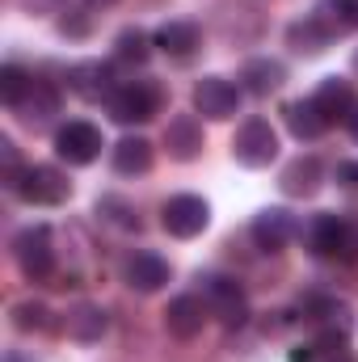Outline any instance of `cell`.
<instances>
[{
    "mask_svg": "<svg viewBox=\"0 0 358 362\" xmlns=\"http://www.w3.org/2000/svg\"><path fill=\"white\" fill-rule=\"evenodd\" d=\"M152 42H156L169 59H190V55L202 47V30H198L194 21H165Z\"/></svg>",
    "mask_w": 358,
    "mask_h": 362,
    "instance_id": "ac0fdd59",
    "label": "cell"
},
{
    "mask_svg": "<svg viewBox=\"0 0 358 362\" xmlns=\"http://www.w3.org/2000/svg\"><path fill=\"white\" fill-rule=\"evenodd\" d=\"M110 118L122 122V127H135V122H148L161 114V89L148 85V81H131V85H118L105 101Z\"/></svg>",
    "mask_w": 358,
    "mask_h": 362,
    "instance_id": "277c9868",
    "label": "cell"
},
{
    "mask_svg": "<svg viewBox=\"0 0 358 362\" xmlns=\"http://www.w3.org/2000/svg\"><path fill=\"white\" fill-rule=\"evenodd\" d=\"M337 181H342L346 189H358V160H342V165H337Z\"/></svg>",
    "mask_w": 358,
    "mask_h": 362,
    "instance_id": "83f0119b",
    "label": "cell"
},
{
    "mask_svg": "<svg viewBox=\"0 0 358 362\" xmlns=\"http://www.w3.org/2000/svg\"><path fill=\"white\" fill-rule=\"evenodd\" d=\"M165 148H169V156L181 160V165L198 160V156H202V122H198L194 114L169 118V127H165Z\"/></svg>",
    "mask_w": 358,
    "mask_h": 362,
    "instance_id": "4fadbf2b",
    "label": "cell"
},
{
    "mask_svg": "<svg viewBox=\"0 0 358 362\" xmlns=\"http://www.w3.org/2000/svg\"><path fill=\"white\" fill-rule=\"evenodd\" d=\"M13 329L17 333H47L51 329V308L42 299H21L13 308Z\"/></svg>",
    "mask_w": 358,
    "mask_h": 362,
    "instance_id": "cb8c5ba5",
    "label": "cell"
},
{
    "mask_svg": "<svg viewBox=\"0 0 358 362\" xmlns=\"http://www.w3.org/2000/svg\"><path fill=\"white\" fill-rule=\"evenodd\" d=\"M122 274H127V286H131V291L152 295V291H161V286L169 282V262H165L161 253H135Z\"/></svg>",
    "mask_w": 358,
    "mask_h": 362,
    "instance_id": "2e32d148",
    "label": "cell"
},
{
    "mask_svg": "<svg viewBox=\"0 0 358 362\" xmlns=\"http://www.w3.org/2000/svg\"><path fill=\"white\" fill-rule=\"evenodd\" d=\"M101 131L85 122V118H72L68 127H59L55 131V152H59V160H68V165H93L97 156H101Z\"/></svg>",
    "mask_w": 358,
    "mask_h": 362,
    "instance_id": "9c48e42d",
    "label": "cell"
},
{
    "mask_svg": "<svg viewBox=\"0 0 358 362\" xmlns=\"http://www.w3.org/2000/svg\"><path fill=\"white\" fill-rule=\"evenodd\" d=\"M198 282H202V303H207V312L219 325L241 329L249 320V299H245V286L236 278H228V274H202Z\"/></svg>",
    "mask_w": 358,
    "mask_h": 362,
    "instance_id": "6da1fadb",
    "label": "cell"
},
{
    "mask_svg": "<svg viewBox=\"0 0 358 362\" xmlns=\"http://www.w3.org/2000/svg\"><path fill=\"white\" fill-rule=\"evenodd\" d=\"M241 81H245V89H249V93L270 97L274 89H282L287 68H282L278 59H249V64H245V72H241Z\"/></svg>",
    "mask_w": 358,
    "mask_h": 362,
    "instance_id": "603a6c76",
    "label": "cell"
},
{
    "mask_svg": "<svg viewBox=\"0 0 358 362\" xmlns=\"http://www.w3.org/2000/svg\"><path fill=\"white\" fill-rule=\"evenodd\" d=\"M241 110V85L224 81V76H202L194 85V114L211 118V122H228Z\"/></svg>",
    "mask_w": 358,
    "mask_h": 362,
    "instance_id": "ba28073f",
    "label": "cell"
},
{
    "mask_svg": "<svg viewBox=\"0 0 358 362\" xmlns=\"http://www.w3.org/2000/svg\"><path fill=\"white\" fill-rule=\"evenodd\" d=\"M161 223H165L169 236L190 240V236H198V232L211 223V206H207V198H198V194H173V198L161 206Z\"/></svg>",
    "mask_w": 358,
    "mask_h": 362,
    "instance_id": "52a82bcc",
    "label": "cell"
},
{
    "mask_svg": "<svg viewBox=\"0 0 358 362\" xmlns=\"http://www.w3.org/2000/svg\"><path fill=\"white\" fill-rule=\"evenodd\" d=\"M333 38H337V34H333V25H329L321 13H312V17L287 25V47L299 51V55H325V51L333 47Z\"/></svg>",
    "mask_w": 358,
    "mask_h": 362,
    "instance_id": "7c38bea8",
    "label": "cell"
},
{
    "mask_svg": "<svg viewBox=\"0 0 358 362\" xmlns=\"http://www.w3.org/2000/svg\"><path fill=\"white\" fill-rule=\"evenodd\" d=\"M308 249L325 262H354L358 257V228L337 215H316L308 228Z\"/></svg>",
    "mask_w": 358,
    "mask_h": 362,
    "instance_id": "7a4b0ae2",
    "label": "cell"
},
{
    "mask_svg": "<svg viewBox=\"0 0 358 362\" xmlns=\"http://www.w3.org/2000/svg\"><path fill=\"white\" fill-rule=\"evenodd\" d=\"M13 194L21 202H30V206H59L72 194V185H68V177L59 169H51V165H25L21 177L13 181Z\"/></svg>",
    "mask_w": 358,
    "mask_h": 362,
    "instance_id": "5b68a950",
    "label": "cell"
},
{
    "mask_svg": "<svg viewBox=\"0 0 358 362\" xmlns=\"http://www.w3.org/2000/svg\"><path fill=\"white\" fill-rule=\"evenodd\" d=\"M312 101L321 105V114L329 118V127H333V122H350V114L358 110L354 89H350L342 76H329V81L316 89V97H312Z\"/></svg>",
    "mask_w": 358,
    "mask_h": 362,
    "instance_id": "e0dca14e",
    "label": "cell"
},
{
    "mask_svg": "<svg viewBox=\"0 0 358 362\" xmlns=\"http://www.w3.org/2000/svg\"><path fill=\"white\" fill-rule=\"evenodd\" d=\"M13 114H17L25 127H47V122L59 114V89H55L51 81H34L30 93L13 105Z\"/></svg>",
    "mask_w": 358,
    "mask_h": 362,
    "instance_id": "5bb4252c",
    "label": "cell"
},
{
    "mask_svg": "<svg viewBox=\"0 0 358 362\" xmlns=\"http://www.w3.org/2000/svg\"><path fill=\"white\" fill-rule=\"evenodd\" d=\"M105 329H110V320H105V312L97 308V303H76L72 312H68V337L72 341H101L105 337Z\"/></svg>",
    "mask_w": 358,
    "mask_h": 362,
    "instance_id": "7402d4cb",
    "label": "cell"
},
{
    "mask_svg": "<svg viewBox=\"0 0 358 362\" xmlns=\"http://www.w3.org/2000/svg\"><path fill=\"white\" fill-rule=\"evenodd\" d=\"M299 236V219L282 206H266L258 219H253V240L262 253H282L291 240Z\"/></svg>",
    "mask_w": 358,
    "mask_h": 362,
    "instance_id": "30bf717a",
    "label": "cell"
},
{
    "mask_svg": "<svg viewBox=\"0 0 358 362\" xmlns=\"http://www.w3.org/2000/svg\"><path fill=\"white\" fill-rule=\"evenodd\" d=\"M68 89L89 97V101H101V97L110 101V93L118 85H114V72L105 64H76V68H68Z\"/></svg>",
    "mask_w": 358,
    "mask_h": 362,
    "instance_id": "d6986e66",
    "label": "cell"
},
{
    "mask_svg": "<svg viewBox=\"0 0 358 362\" xmlns=\"http://www.w3.org/2000/svg\"><path fill=\"white\" fill-rule=\"evenodd\" d=\"M13 262L17 270L25 274L30 282H42L55 274V245H51V228L47 223H34V228H21L13 236Z\"/></svg>",
    "mask_w": 358,
    "mask_h": 362,
    "instance_id": "3957f363",
    "label": "cell"
},
{
    "mask_svg": "<svg viewBox=\"0 0 358 362\" xmlns=\"http://www.w3.org/2000/svg\"><path fill=\"white\" fill-rule=\"evenodd\" d=\"M287 127H291V135L295 139H304V144H312V139H321L325 131H329V118L321 114V105L308 97V101H291L287 110Z\"/></svg>",
    "mask_w": 358,
    "mask_h": 362,
    "instance_id": "ffe728a7",
    "label": "cell"
},
{
    "mask_svg": "<svg viewBox=\"0 0 358 362\" xmlns=\"http://www.w3.org/2000/svg\"><path fill=\"white\" fill-rule=\"evenodd\" d=\"M232 156H236L245 169H266L270 160L278 156V135H274V127H270L266 118H249V122L236 131V139H232Z\"/></svg>",
    "mask_w": 358,
    "mask_h": 362,
    "instance_id": "8992f818",
    "label": "cell"
},
{
    "mask_svg": "<svg viewBox=\"0 0 358 362\" xmlns=\"http://www.w3.org/2000/svg\"><path fill=\"white\" fill-rule=\"evenodd\" d=\"M282 194H291V198H312L321 185H325V165H321V156H295L287 169H282Z\"/></svg>",
    "mask_w": 358,
    "mask_h": 362,
    "instance_id": "9a60e30c",
    "label": "cell"
},
{
    "mask_svg": "<svg viewBox=\"0 0 358 362\" xmlns=\"http://www.w3.org/2000/svg\"><path fill=\"white\" fill-rule=\"evenodd\" d=\"M30 85H34V76H30L25 68H17V64H4V68H0V101H4L8 110L30 93Z\"/></svg>",
    "mask_w": 358,
    "mask_h": 362,
    "instance_id": "d4e9b609",
    "label": "cell"
},
{
    "mask_svg": "<svg viewBox=\"0 0 358 362\" xmlns=\"http://www.w3.org/2000/svg\"><path fill=\"white\" fill-rule=\"evenodd\" d=\"M329 25H333V34H346V30H358V0H325L321 8H316Z\"/></svg>",
    "mask_w": 358,
    "mask_h": 362,
    "instance_id": "484cf974",
    "label": "cell"
},
{
    "mask_svg": "<svg viewBox=\"0 0 358 362\" xmlns=\"http://www.w3.org/2000/svg\"><path fill=\"white\" fill-rule=\"evenodd\" d=\"M110 160H114V173H122V177H139V173L152 169V144L139 139V135H127V139L114 144Z\"/></svg>",
    "mask_w": 358,
    "mask_h": 362,
    "instance_id": "44dd1931",
    "label": "cell"
},
{
    "mask_svg": "<svg viewBox=\"0 0 358 362\" xmlns=\"http://www.w3.org/2000/svg\"><path fill=\"white\" fill-rule=\"evenodd\" d=\"M207 303L198 299V295H178V299H169V308H165V329H169V337H178V341H194L198 333H202V325H207Z\"/></svg>",
    "mask_w": 358,
    "mask_h": 362,
    "instance_id": "8fae6325",
    "label": "cell"
},
{
    "mask_svg": "<svg viewBox=\"0 0 358 362\" xmlns=\"http://www.w3.org/2000/svg\"><path fill=\"white\" fill-rule=\"evenodd\" d=\"M114 47H118V59H131V64H144V59L152 55V47H156V42H152V38H148L144 30H122Z\"/></svg>",
    "mask_w": 358,
    "mask_h": 362,
    "instance_id": "4316f807",
    "label": "cell"
},
{
    "mask_svg": "<svg viewBox=\"0 0 358 362\" xmlns=\"http://www.w3.org/2000/svg\"><path fill=\"white\" fill-rule=\"evenodd\" d=\"M85 4H89V8H110L114 0H85Z\"/></svg>",
    "mask_w": 358,
    "mask_h": 362,
    "instance_id": "f546056e",
    "label": "cell"
},
{
    "mask_svg": "<svg viewBox=\"0 0 358 362\" xmlns=\"http://www.w3.org/2000/svg\"><path fill=\"white\" fill-rule=\"evenodd\" d=\"M346 127H350V139H354V144H358V110H354V114H350V122H346Z\"/></svg>",
    "mask_w": 358,
    "mask_h": 362,
    "instance_id": "f1b7e54d",
    "label": "cell"
}]
</instances>
